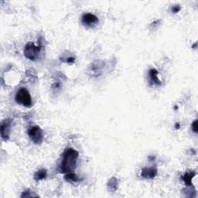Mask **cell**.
<instances>
[{
    "label": "cell",
    "mask_w": 198,
    "mask_h": 198,
    "mask_svg": "<svg viewBox=\"0 0 198 198\" xmlns=\"http://www.w3.org/2000/svg\"><path fill=\"white\" fill-rule=\"evenodd\" d=\"M79 153L77 150L69 148L64 153L61 164L60 166V171L63 173H72L75 169L77 159Z\"/></svg>",
    "instance_id": "cell-1"
},
{
    "label": "cell",
    "mask_w": 198,
    "mask_h": 198,
    "mask_svg": "<svg viewBox=\"0 0 198 198\" xmlns=\"http://www.w3.org/2000/svg\"><path fill=\"white\" fill-rule=\"evenodd\" d=\"M16 101L18 104L28 108L32 106V98L26 88H21L18 91L16 95Z\"/></svg>",
    "instance_id": "cell-2"
},
{
    "label": "cell",
    "mask_w": 198,
    "mask_h": 198,
    "mask_svg": "<svg viewBox=\"0 0 198 198\" xmlns=\"http://www.w3.org/2000/svg\"><path fill=\"white\" fill-rule=\"evenodd\" d=\"M41 47L40 45L36 46L35 44L33 42L28 43L26 45L24 49V55L26 58H28L29 60H36V58L38 57L39 54V51H40Z\"/></svg>",
    "instance_id": "cell-3"
},
{
    "label": "cell",
    "mask_w": 198,
    "mask_h": 198,
    "mask_svg": "<svg viewBox=\"0 0 198 198\" xmlns=\"http://www.w3.org/2000/svg\"><path fill=\"white\" fill-rule=\"evenodd\" d=\"M28 136L36 144H40L44 139L43 131L39 126H33L28 130Z\"/></svg>",
    "instance_id": "cell-4"
},
{
    "label": "cell",
    "mask_w": 198,
    "mask_h": 198,
    "mask_svg": "<svg viewBox=\"0 0 198 198\" xmlns=\"http://www.w3.org/2000/svg\"><path fill=\"white\" fill-rule=\"evenodd\" d=\"M11 122L10 120L7 119L5 120L2 122L1 125V136L3 139H8L9 136V132H10Z\"/></svg>",
    "instance_id": "cell-5"
},
{
    "label": "cell",
    "mask_w": 198,
    "mask_h": 198,
    "mask_svg": "<svg viewBox=\"0 0 198 198\" xmlns=\"http://www.w3.org/2000/svg\"><path fill=\"white\" fill-rule=\"evenodd\" d=\"M98 22V19L95 15L91 13H85L82 17V23L86 26H92Z\"/></svg>",
    "instance_id": "cell-6"
},
{
    "label": "cell",
    "mask_w": 198,
    "mask_h": 198,
    "mask_svg": "<svg viewBox=\"0 0 198 198\" xmlns=\"http://www.w3.org/2000/svg\"><path fill=\"white\" fill-rule=\"evenodd\" d=\"M156 174H157V169L155 168H143L142 169V176L146 179H153L156 176Z\"/></svg>",
    "instance_id": "cell-7"
},
{
    "label": "cell",
    "mask_w": 198,
    "mask_h": 198,
    "mask_svg": "<svg viewBox=\"0 0 198 198\" xmlns=\"http://www.w3.org/2000/svg\"><path fill=\"white\" fill-rule=\"evenodd\" d=\"M149 76L150 78H151V81L156 85H161L162 82L159 81V77H158V71L156 69L153 68L149 70Z\"/></svg>",
    "instance_id": "cell-8"
},
{
    "label": "cell",
    "mask_w": 198,
    "mask_h": 198,
    "mask_svg": "<svg viewBox=\"0 0 198 198\" xmlns=\"http://www.w3.org/2000/svg\"><path fill=\"white\" fill-rule=\"evenodd\" d=\"M196 175L195 173L194 172H190V173H186L184 174L183 180H184V183L188 186H193L192 184V179L194 176Z\"/></svg>",
    "instance_id": "cell-9"
},
{
    "label": "cell",
    "mask_w": 198,
    "mask_h": 198,
    "mask_svg": "<svg viewBox=\"0 0 198 198\" xmlns=\"http://www.w3.org/2000/svg\"><path fill=\"white\" fill-rule=\"evenodd\" d=\"M46 177H47V170L46 169H40V170L37 171L34 175V179L37 181L45 179Z\"/></svg>",
    "instance_id": "cell-10"
},
{
    "label": "cell",
    "mask_w": 198,
    "mask_h": 198,
    "mask_svg": "<svg viewBox=\"0 0 198 198\" xmlns=\"http://www.w3.org/2000/svg\"><path fill=\"white\" fill-rule=\"evenodd\" d=\"M65 179L68 181H71V182H77V181H78V177L74 173H66Z\"/></svg>",
    "instance_id": "cell-11"
},
{
    "label": "cell",
    "mask_w": 198,
    "mask_h": 198,
    "mask_svg": "<svg viewBox=\"0 0 198 198\" xmlns=\"http://www.w3.org/2000/svg\"><path fill=\"white\" fill-rule=\"evenodd\" d=\"M108 185H112V186H108V188L111 187L112 186V190H111L112 191H115V190L118 188V183H117V180L115 179V178H112V179H111L109 180V182H108Z\"/></svg>",
    "instance_id": "cell-12"
},
{
    "label": "cell",
    "mask_w": 198,
    "mask_h": 198,
    "mask_svg": "<svg viewBox=\"0 0 198 198\" xmlns=\"http://www.w3.org/2000/svg\"><path fill=\"white\" fill-rule=\"evenodd\" d=\"M197 120H195V121L192 124V129L193 131L195 133H197V130H198V128H197Z\"/></svg>",
    "instance_id": "cell-13"
},
{
    "label": "cell",
    "mask_w": 198,
    "mask_h": 198,
    "mask_svg": "<svg viewBox=\"0 0 198 198\" xmlns=\"http://www.w3.org/2000/svg\"><path fill=\"white\" fill-rule=\"evenodd\" d=\"M180 6H174L172 7V12L174 13H176L179 12L180 10Z\"/></svg>",
    "instance_id": "cell-14"
},
{
    "label": "cell",
    "mask_w": 198,
    "mask_h": 198,
    "mask_svg": "<svg viewBox=\"0 0 198 198\" xmlns=\"http://www.w3.org/2000/svg\"><path fill=\"white\" fill-rule=\"evenodd\" d=\"M67 63H73L74 62V57H69L68 59L67 60Z\"/></svg>",
    "instance_id": "cell-15"
},
{
    "label": "cell",
    "mask_w": 198,
    "mask_h": 198,
    "mask_svg": "<svg viewBox=\"0 0 198 198\" xmlns=\"http://www.w3.org/2000/svg\"><path fill=\"white\" fill-rule=\"evenodd\" d=\"M180 128V125L179 123H176V129H179Z\"/></svg>",
    "instance_id": "cell-16"
}]
</instances>
